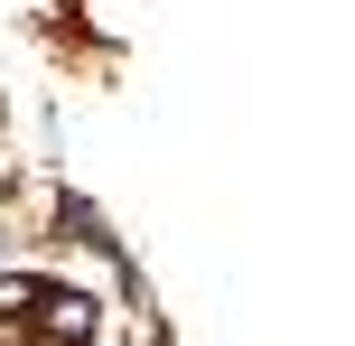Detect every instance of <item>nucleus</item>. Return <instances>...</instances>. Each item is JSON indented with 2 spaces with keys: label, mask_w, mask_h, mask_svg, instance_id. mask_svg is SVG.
<instances>
[{
  "label": "nucleus",
  "mask_w": 355,
  "mask_h": 346,
  "mask_svg": "<svg viewBox=\"0 0 355 346\" xmlns=\"http://www.w3.org/2000/svg\"><path fill=\"white\" fill-rule=\"evenodd\" d=\"M37 309H47V337H56V346L94 328V309H85V300H37Z\"/></svg>",
  "instance_id": "nucleus-1"
}]
</instances>
